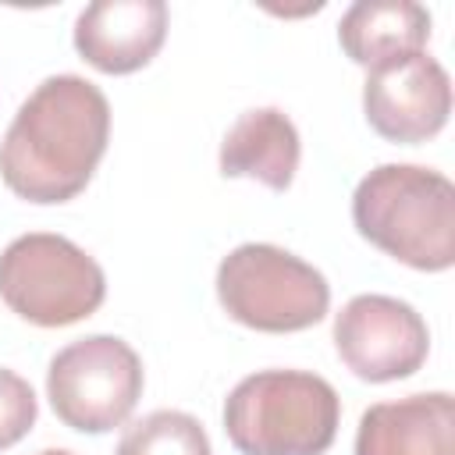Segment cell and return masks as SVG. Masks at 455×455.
Returning a JSON list of instances; mask_svg holds the SVG:
<instances>
[{"instance_id": "4fadbf2b", "label": "cell", "mask_w": 455, "mask_h": 455, "mask_svg": "<svg viewBox=\"0 0 455 455\" xmlns=\"http://www.w3.org/2000/svg\"><path fill=\"white\" fill-rule=\"evenodd\" d=\"M114 455H213V448L196 416L156 409L124 430Z\"/></svg>"}, {"instance_id": "8fae6325", "label": "cell", "mask_w": 455, "mask_h": 455, "mask_svg": "<svg viewBox=\"0 0 455 455\" xmlns=\"http://www.w3.org/2000/svg\"><path fill=\"white\" fill-rule=\"evenodd\" d=\"M299 132L277 107H252L238 114L220 142V174L252 178L274 192H284L299 171Z\"/></svg>"}, {"instance_id": "30bf717a", "label": "cell", "mask_w": 455, "mask_h": 455, "mask_svg": "<svg viewBox=\"0 0 455 455\" xmlns=\"http://www.w3.org/2000/svg\"><path fill=\"white\" fill-rule=\"evenodd\" d=\"M355 455H455V398L423 391L370 405L355 430Z\"/></svg>"}, {"instance_id": "9c48e42d", "label": "cell", "mask_w": 455, "mask_h": 455, "mask_svg": "<svg viewBox=\"0 0 455 455\" xmlns=\"http://www.w3.org/2000/svg\"><path fill=\"white\" fill-rule=\"evenodd\" d=\"M167 36L164 0H96L75 21V50L103 75L146 68Z\"/></svg>"}, {"instance_id": "277c9868", "label": "cell", "mask_w": 455, "mask_h": 455, "mask_svg": "<svg viewBox=\"0 0 455 455\" xmlns=\"http://www.w3.org/2000/svg\"><path fill=\"white\" fill-rule=\"evenodd\" d=\"M217 299L231 320L263 334H291L320 323L331 306L327 277L295 252L245 242L217 267Z\"/></svg>"}, {"instance_id": "5b68a950", "label": "cell", "mask_w": 455, "mask_h": 455, "mask_svg": "<svg viewBox=\"0 0 455 455\" xmlns=\"http://www.w3.org/2000/svg\"><path fill=\"white\" fill-rule=\"evenodd\" d=\"M0 299L36 327H68L103 306L107 277L71 238L32 231L0 252Z\"/></svg>"}, {"instance_id": "5bb4252c", "label": "cell", "mask_w": 455, "mask_h": 455, "mask_svg": "<svg viewBox=\"0 0 455 455\" xmlns=\"http://www.w3.org/2000/svg\"><path fill=\"white\" fill-rule=\"evenodd\" d=\"M36 412H39V402L28 380L0 366V451L18 444L36 427Z\"/></svg>"}, {"instance_id": "3957f363", "label": "cell", "mask_w": 455, "mask_h": 455, "mask_svg": "<svg viewBox=\"0 0 455 455\" xmlns=\"http://www.w3.org/2000/svg\"><path fill=\"white\" fill-rule=\"evenodd\" d=\"M338 423V391L309 370H259L224 398V434L242 455H323Z\"/></svg>"}, {"instance_id": "6da1fadb", "label": "cell", "mask_w": 455, "mask_h": 455, "mask_svg": "<svg viewBox=\"0 0 455 455\" xmlns=\"http://www.w3.org/2000/svg\"><path fill=\"white\" fill-rule=\"evenodd\" d=\"M110 139V103L82 75H50L18 107L0 142V178L28 203L75 199Z\"/></svg>"}, {"instance_id": "7c38bea8", "label": "cell", "mask_w": 455, "mask_h": 455, "mask_svg": "<svg viewBox=\"0 0 455 455\" xmlns=\"http://www.w3.org/2000/svg\"><path fill=\"white\" fill-rule=\"evenodd\" d=\"M430 39V11L416 0H359L338 21V43L352 64L373 71L380 64L423 53Z\"/></svg>"}, {"instance_id": "52a82bcc", "label": "cell", "mask_w": 455, "mask_h": 455, "mask_svg": "<svg viewBox=\"0 0 455 455\" xmlns=\"http://www.w3.org/2000/svg\"><path fill=\"white\" fill-rule=\"evenodd\" d=\"M334 348L341 363L370 384L412 377L430 352L423 316L391 295H355L334 316Z\"/></svg>"}, {"instance_id": "ba28073f", "label": "cell", "mask_w": 455, "mask_h": 455, "mask_svg": "<svg viewBox=\"0 0 455 455\" xmlns=\"http://www.w3.org/2000/svg\"><path fill=\"white\" fill-rule=\"evenodd\" d=\"M363 110L380 139L402 146L427 142L448 124L451 78L430 53H409L366 75Z\"/></svg>"}, {"instance_id": "9a60e30c", "label": "cell", "mask_w": 455, "mask_h": 455, "mask_svg": "<svg viewBox=\"0 0 455 455\" xmlns=\"http://www.w3.org/2000/svg\"><path fill=\"white\" fill-rule=\"evenodd\" d=\"M39 455H75V451H64V448H46V451H39Z\"/></svg>"}, {"instance_id": "8992f818", "label": "cell", "mask_w": 455, "mask_h": 455, "mask_svg": "<svg viewBox=\"0 0 455 455\" xmlns=\"http://www.w3.org/2000/svg\"><path fill=\"white\" fill-rule=\"evenodd\" d=\"M46 395L57 419L82 434L121 427L142 398V359L114 334H89L50 359Z\"/></svg>"}, {"instance_id": "7a4b0ae2", "label": "cell", "mask_w": 455, "mask_h": 455, "mask_svg": "<svg viewBox=\"0 0 455 455\" xmlns=\"http://www.w3.org/2000/svg\"><path fill=\"white\" fill-rule=\"evenodd\" d=\"M355 231L391 259L441 274L455 263V185L419 164H380L352 196Z\"/></svg>"}]
</instances>
